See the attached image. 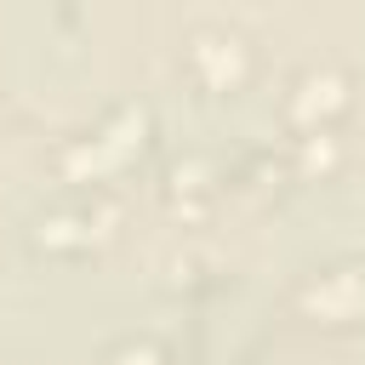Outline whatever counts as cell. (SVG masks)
<instances>
[{"mask_svg": "<svg viewBox=\"0 0 365 365\" xmlns=\"http://www.w3.org/2000/svg\"><path fill=\"white\" fill-rule=\"evenodd\" d=\"M302 308L314 314V319H325V325H348V319H359L365 314V268H325L319 279H308L302 285Z\"/></svg>", "mask_w": 365, "mask_h": 365, "instance_id": "1", "label": "cell"}, {"mask_svg": "<svg viewBox=\"0 0 365 365\" xmlns=\"http://www.w3.org/2000/svg\"><path fill=\"white\" fill-rule=\"evenodd\" d=\"M194 68L222 86V80H234V74L245 68V46H240L234 34H222V29H200V34H194Z\"/></svg>", "mask_w": 365, "mask_h": 365, "instance_id": "2", "label": "cell"}, {"mask_svg": "<svg viewBox=\"0 0 365 365\" xmlns=\"http://www.w3.org/2000/svg\"><path fill=\"white\" fill-rule=\"evenodd\" d=\"M342 103V80L336 74H302L297 80V97H291V114L297 120H319Z\"/></svg>", "mask_w": 365, "mask_h": 365, "instance_id": "3", "label": "cell"}, {"mask_svg": "<svg viewBox=\"0 0 365 365\" xmlns=\"http://www.w3.org/2000/svg\"><path fill=\"white\" fill-rule=\"evenodd\" d=\"M114 365H160V354H154V348H120Z\"/></svg>", "mask_w": 365, "mask_h": 365, "instance_id": "4", "label": "cell"}]
</instances>
